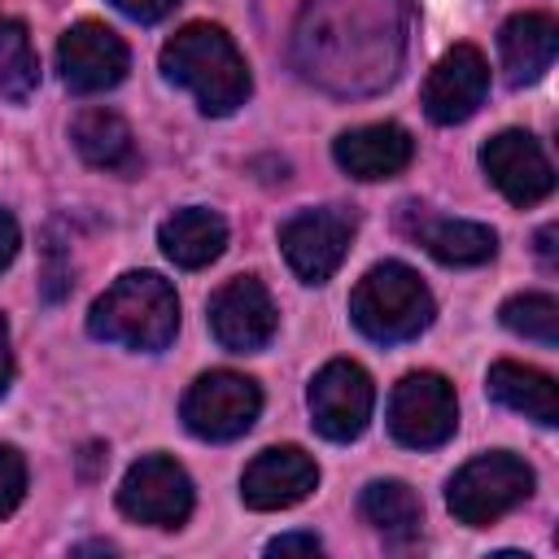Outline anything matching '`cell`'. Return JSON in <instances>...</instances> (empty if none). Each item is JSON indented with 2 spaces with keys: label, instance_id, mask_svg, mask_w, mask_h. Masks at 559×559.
I'll return each instance as SVG.
<instances>
[{
  "label": "cell",
  "instance_id": "obj_1",
  "mask_svg": "<svg viewBox=\"0 0 559 559\" xmlns=\"http://www.w3.org/2000/svg\"><path fill=\"white\" fill-rule=\"evenodd\" d=\"M406 0H306L293 26V61L332 96L389 87L406 57Z\"/></svg>",
  "mask_w": 559,
  "mask_h": 559
},
{
  "label": "cell",
  "instance_id": "obj_2",
  "mask_svg": "<svg viewBox=\"0 0 559 559\" xmlns=\"http://www.w3.org/2000/svg\"><path fill=\"white\" fill-rule=\"evenodd\" d=\"M162 74L183 92H192L201 114H214V118L236 114L253 92V79L236 39L214 22L179 26L162 44Z\"/></svg>",
  "mask_w": 559,
  "mask_h": 559
},
{
  "label": "cell",
  "instance_id": "obj_3",
  "mask_svg": "<svg viewBox=\"0 0 559 559\" xmlns=\"http://www.w3.org/2000/svg\"><path fill=\"white\" fill-rule=\"evenodd\" d=\"M87 332L109 345L157 354L179 332V297L157 271H127L92 301Z\"/></svg>",
  "mask_w": 559,
  "mask_h": 559
},
{
  "label": "cell",
  "instance_id": "obj_4",
  "mask_svg": "<svg viewBox=\"0 0 559 559\" xmlns=\"http://www.w3.org/2000/svg\"><path fill=\"white\" fill-rule=\"evenodd\" d=\"M432 314L437 301L419 271H411L406 262H376L349 293V319L376 345L415 341L432 323Z\"/></svg>",
  "mask_w": 559,
  "mask_h": 559
},
{
  "label": "cell",
  "instance_id": "obj_5",
  "mask_svg": "<svg viewBox=\"0 0 559 559\" xmlns=\"http://www.w3.org/2000/svg\"><path fill=\"white\" fill-rule=\"evenodd\" d=\"M533 493V467L511 450H489L450 476L445 502L459 524L485 528Z\"/></svg>",
  "mask_w": 559,
  "mask_h": 559
},
{
  "label": "cell",
  "instance_id": "obj_6",
  "mask_svg": "<svg viewBox=\"0 0 559 559\" xmlns=\"http://www.w3.org/2000/svg\"><path fill=\"white\" fill-rule=\"evenodd\" d=\"M262 411V389L258 380L240 376V371H205L192 380V389L183 393V428L201 441H231L240 432L253 428Z\"/></svg>",
  "mask_w": 559,
  "mask_h": 559
},
{
  "label": "cell",
  "instance_id": "obj_7",
  "mask_svg": "<svg viewBox=\"0 0 559 559\" xmlns=\"http://www.w3.org/2000/svg\"><path fill=\"white\" fill-rule=\"evenodd\" d=\"M354 231H358L354 210H345V205H314V210L293 214L280 227V249H284V262L293 266L297 280L328 284L336 275V266L345 262V253L354 245Z\"/></svg>",
  "mask_w": 559,
  "mask_h": 559
},
{
  "label": "cell",
  "instance_id": "obj_8",
  "mask_svg": "<svg viewBox=\"0 0 559 559\" xmlns=\"http://www.w3.org/2000/svg\"><path fill=\"white\" fill-rule=\"evenodd\" d=\"M459 428V402L445 376L411 371L397 380L389 397V432L406 450H437Z\"/></svg>",
  "mask_w": 559,
  "mask_h": 559
},
{
  "label": "cell",
  "instance_id": "obj_9",
  "mask_svg": "<svg viewBox=\"0 0 559 559\" xmlns=\"http://www.w3.org/2000/svg\"><path fill=\"white\" fill-rule=\"evenodd\" d=\"M310 424L319 428V437L328 441H354L362 437V428L371 424L376 411V384L371 376L349 362V358H332L314 380H310Z\"/></svg>",
  "mask_w": 559,
  "mask_h": 559
},
{
  "label": "cell",
  "instance_id": "obj_10",
  "mask_svg": "<svg viewBox=\"0 0 559 559\" xmlns=\"http://www.w3.org/2000/svg\"><path fill=\"white\" fill-rule=\"evenodd\" d=\"M118 507L135 524L153 528H179L192 515V480L188 472L166 454H144L127 467L118 485Z\"/></svg>",
  "mask_w": 559,
  "mask_h": 559
},
{
  "label": "cell",
  "instance_id": "obj_11",
  "mask_svg": "<svg viewBox=\"0 0 559 559\" xmlns=\"http://www.w3.org/2000/svg\"><path fill=\"white\" fill-rule=\"evenodd\" d=\"M131 66V52L122 44V35L105 22H74L61 44H57V70L66 79L70 92L79 96H96V92H109L122 83Z\"/></svg>",
  "mask_w": 559,
  "mask_h": 559
},
{
  "label": "cell",
  "instance_id": "obj_12",
  "mask_svg": "<svg viewBox=\"0 0 559 559\" xmlns=\"http://www.w3.org/2000/svg\"><path fill=\"white\" fill-rule=\"evenodd\" d=\"M280 328V310L258 275H236L210 297V332L231 354H253L271 345Z\"/></svg>",
  "mask_w": 559,
  "mask_h": 559
},
{
  "label": "cell",
  "instance_id": "obj_13",
  "mask_svg": "<svg viewBox=\"0 0 559 559\" xmlns=\"http://www.w3.org/2000/svg\"><path fill=\"white\" fill-rule=\"evenodd\" d=\"M489 92V61L476 44H454L424 79V114L437 127L467 122Z\"/></svg>",
  "mask_w": 559,
  "mask_h": 559
},
{
  "label": "cell",
  "instance_id": "obj_14",
  "mask_svg": "<svg viewBox=\"0 0 559 559\" xmlns=\"http://www.w3.org/2000/svg\"><path fill=\"white\" fill-rule=\"evenodd\" d=\"M480 166L489 175V183L511 201V205H537L550 197L555 188V170L550 157L542 153V144L528 131H498L480 144Z\"/></svg>",
  "mask_w": 559,
  "mask_h": 559
},
{
  "label": "cell",
  "instance_id": "obj_15",
  "mask_svg": "<svg viewBox=\"0 0 559 559\" xmlns=\"http://www.w3.org/2000/svg\"><path fill=\"white\" fill-rule=\"evenodd\" d=\"M314 485H319V467L301 445H271L245 467L240 498L253 511H284L310 498Z\"/></svg>",
  "mask_w": 559,
  "mask_h": 559
},
{
  "label": "cell",
  "instance_id": "obj_16",
  "mask_svg": "<svg viewBox=\"0 0 559 559\" xmlns=\"http://www.w3.org/2000/svg\"><path fill=\"white\" fill-rule=\"evenodd\" d=\"M332 157L345 175L354 179H393L411 166L415 157V140L397 127V122H367V127H349L332 140Z\"/></svg>",
  "mask_w": 559,
  "mask_h": 559
},
{
  "label": "cell",
  "instance_id": "obj_17",
  "mask_svg": "<svg viewBox=\"0 0 559 559\" xmlns=\"http://www.w3.org/2000/svg\"><path fill=\"white\" fill-rule=\"evenodd\" d=\"M402 227L445 266H480L498 253V236L472 218H437L424 205H402Z\"/></svg>",
  "mask_w": 559,
  "mask_h": 559
},
{
  "label": "cell",
  "instance_id": "obj_18",
  "mask_svg": "<svg viewBox=\"0 0 559 559\" xmlns=\"http://www.w3.org/2000/svg\"><path fill=\"white\" fill-rule=\"evenodd\" d=\"M555 48H559V22L537 9L507 17L498 31V61L511 87L537 83L555 66Z\"/></svg>",
  "mask_w": 559,
  "mask_h": 559
},
{
  "label": "cell",
  "instance_id": "obj_19",
  "mask_svg": "<svg viewBox=\"0 0 559 559\" xmlns=\"http://www.w3.org/2000/svg\"><path fill=\"white\" fill-rule=\"evenodd\" d=\"M157 245L175 266L201 271L227 249V223H223V214H214L205 205H188V210H175L157 227Z\"/></svg>",
  "mask_w": 559,
  "mask_h": 559
},
{
  "label": "cell",
  "instance_id": "obj_20",
  "mask_svg": "<svg viewBox=\"0 0 559 559\" xmlns=\"http://www.w3.org/2000/svg\"><path fill=\"white\" fill-rule=\"evenodd\" d=\"M485 389L498 406L542 424V428H555L559 424V393H555V380L537 367H524V362H493L489 376H485Z\"/></svg>",
  "mask_w": 559,
  "mask_h": 559
},
{
  "label": "cell",
  "instance_id": "obj_21",
  "mask_svg": "<svg viewBox=\"0 0 559 559\" xmlns=\"http://www.w3.org/2000/svg\"><path fill=\"white\" fill-rule=\"evenodd\" d=\"M70 140L87 166H100V170H131L135 166L131 127L114 109H83L70 127Z\"/></svg>",
  "mask_w": 559,
  "mask_h": 559
},
{
  "label": "cell",
  "instance_id": "obj_22",
  "mask_svg": "<svg viewBox=\"0 0 559 559\" xmlns=\"http://www.w3.org/2000/svg\"><path fill=\"white\" fill-rule=\"evenodd\" d=\"M358 511L389 542H411L419 537V524H424V507L406 480H371L358 498Z\"/></svg>",
  "mask_w": 559,
  "mask_h": 559
},
{
  "label": "cell",
  "instance_id": "obj_23",
  "mask_svg": "<svg viewBox=\"0 0 559 559\" xmlns=\"http://www.w3.org/2000/svg\"><path fill=\"white\" fill-rule=\"evenodd\" d=\"M39 87V57L31 48V35L17 17L0 13V96L26 100Z\"/></svg>",
  "mask_w": 559,
  "mask_h": 559
},
{
  "label": "cell",
  "instance_id": "obj_24",
  "mask_svg": "<svg viewBox=\"0 0 559 559\" xmlns=\"http://www.w3.org/2000/svg\"><path fill=\"white\" fill-rule=\"evenodd\" d=\"M498 314H502V323H507L515 336L537 341V345H546V349L559 345V301H555L550 293H515V297L502 301Z\"/></svg>",
  "mask_w": 559,
  "mask_h": 559
},
{
  "label": "cell",
  "instance_id": "obj_25",
  "mask_svg": "<svg viewBox=\"0 0 559 559\" xmlns=\"http://www.w3.org/2000/svg\"><path fill=\"white\" fill-rule=\"evenodd\" d=\"M26 493V459L13 445H0V520L17 511Z\"/></svg>",
  "mask_w": 559,
  "mask_h": 559
},
{
  "label": "cell",
  "instance_id": "obj_26",
  "mask_svg": "<svg viewBox=\"0 0 559 559\" xmlns=\"http://www.w3.org/2000/svg\"><path fill=\"white\" fill-rule=\"evenodd\" d=\"M118 13H127L131 22H162L166 13H175L179 0H109Z\"/></svg>",
  "mask_w": 559,
  "mask_h": 559
},
{
  "label": "cell",
  "instance_id": "obj_27",
  "mask_svg": "<svg viewBox=\"0 0 559 559\" xmlns=\"http://www.w3.org/2000/svg\"><path fill=\"white\" fill-rule=\"evenodd\" d=\"M323 542L314 533H284L275 542H266V555H319Z\"/></svg>",
  "mask_w": 559,
  "mask_h": 559
},
{
  "label": "cell",
  "instance_id": "obj_28",
  "mask_svg": "<svg viewBox=\"0 0 559 559\" xmlns=\"http://www.w3.org/2000/svg\"><path fill=\"white\" fill-rule=\"evenodd\" d=\"M17 245H22V231H17L13 214H9V210H0V271L17 258Z\"/></svg>",
  "mask_w": 559,
  "mask_h": 559
},
{
  "label": "cell",
  "instance_id": "obj_29",
  "mask_svg": "<svg viewBox=\"0 0 559 559\" xmlns=\"http://www.w3.org/2000/svg\"><path fill=\"white\" fill-rule=\"evenodd\" d=\"M9 384H13V349H9V323L0 314V397L9 393Z\"/></svg>",
  "mask_w": 559,
  "mask_h": 559
},
{
  "label": "cell",
  "instance_id": "obj_30",
  "mask_svg": "<svg viewBox=\"0 0 559 559\" xmlns=\"http://www.w3.org/2000/svg\"><path fill=\"white\" fill-rule=\"evenodd\" d=\"M537 253H542L546 271H555V223H546V227L537 231Z\"/></svg>",
  "mask_w": 559,
  "mask_h": 559
}]
</instances>
